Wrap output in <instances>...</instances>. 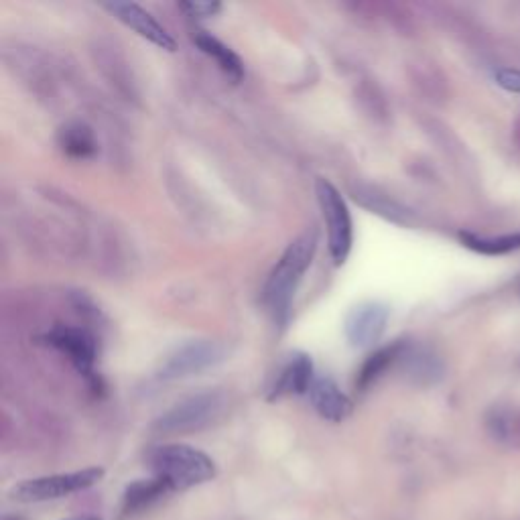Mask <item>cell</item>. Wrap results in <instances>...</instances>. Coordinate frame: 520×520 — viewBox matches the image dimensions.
I'll return each instance as SVG.
<instances>
[{
	"mask_svg": "<svg viewBox=\"0 0 520 520\" xmlns=\"http://www.w3.org/2000/svg\"><path fill=\"white\" fill-rule=\"evenodd\" d=\"M460 238H462L464 246H468L470 250H476V252L488 254V256H500V254L520 250V232L496 236V238H484V236H476L470 232H462Z\"/></svg>",
	"mask_w": 520,
	"mask_h": 520,
	"instance_id": "2e32d148",
	"label": "cell"
},
{
	"mask_svg": "<svg viewBox=\"0 0 520 520\" xmlns=\"http://www.w3.org/2000/svg\"><path fill=\"white\" fill-rule=\"evenodd\" d=\"M315 195L325 222V230H328L330 254L334 263L340 267L348 260L354 242V224L348 204L338 187L323 177L315 181Z\"/></svg>",
	"mask_w": 520,
	"mask_h": 520,
	"instance_id": "3957f363",
	"label": "cell"
},
{
	"mask_svg": "<svg viewBox=\"0 0 520 520\" xmlns=\"http://www.w3.org/2000/svg\"><path fill=\"white\" fill-rule=\"evenodd\" d=\"M147 462L155 476L165 480L173 492L206 484L216 476V464L210 455L181 443L153 447Z\"/></svg>",
	"mask_w": 520,
	"mask_h": 520,
	"instance_id": "7a4b0ae2",
	"label": "cell"
},
{
	"mask_svg": "<svg viewBox=\"0 0 520 520\" xmlns=\"http://www.w3.org/2000/svg\"><path fill=\"white\" fill-rule=\"evenodd\" d=\"M313 380H315V376H313L311 358L305 354H295L281 370L269 399L275 401V399H283L289 395H305V393H309Z\"/></svg>",
	"mask_w": 520,
	"mask_h": 520,
	"instance_id": "8fae6325",
	"label": "cell"
},
{
	"mask_svg": "<svg viewBox=\"0 0 520 520\" xmlns=\"http://www.w3.org/2000/svg\"><path fill=\"white\" fill-rule=\"evenodd\" d=\"M494 80L500 88H504L506 92H514L520 94V70H510V68H502L494 74Z\"/></svg>",
	"mask_w": 520,
	"mask_h": 520,
	"instance_id": "ac0fdd59",
	"label": "cell"
},
{
	"mask_svg": "<svg viewBox=\"0 0 520 520\" xmlns=\"http://www.w3.org/2000/svg\"><path fill=\"white\" fill-rule=\"evenodd\" d=\"M405 352V344L403 342H395L390 346H384L380 350H376L372 356H368V360L362 364L360 372H358V378H356V386L360 390H366L370 388L390 366H393V362L397 358H401Z\"/></svg>",
	"mask_w": 520,
	"mask_h": 520,
	"instance_id": "9a60e30c",
	"label": "cell"
},
{
	"mask_svg": "<svg viewBox=\"0 0 520 520\" xmlns=\"http://www.w3.org/2000/svg\"><path fill=\"white\" fill-rule=\"evenodd\" d=\"M179 9L191 19H208V17H216L222 11V5L220 3H195V0H189V3H181Z\"/></svg>",
	"mask_w": 520,
	"mask_h": 520,
	"instance_id": "e0dca14e",
	"label": "cell"
},
{
	"mask_svg": "<svg viewBox=\"0 0 520 520\" xmlns=\"http://www.w3.org/2000/svg\"><path fill=\"white\" fill-rule=\"evenodd\" d=\"M41 340L51 348L59 350L76 366L80 374H84L88 380H94L96 342L86 330L70 328V325H55V328L47 332Z\"/></svg>",
	"mask_w": 520,
	"mask_h": 520,
	"instance_id": "52a82bcc",
	"label": "cell"
},
{
	"mask_svg": "<svg viewBox=\"0 0 520 520\" xmlns=\"http://www.w3.org/2000/svg\"><path fill=\"white\" fill-rule=\"evenodd\" d=\"M104 478L102 468H88L80 472H70V474H57V476H45V478H35L19 484L11 494L19 502H45V500H55L68 494L82 492L94 484H98Z\"/></svg>",
	"mask_w": 520,
	"mask_h": 520,
	"instance_id": "5b68a950",
	"label": "cell"
},
{
	"mask_svg": "<svg viewBox=\"0 0 520 520\" xmlns=\"http://www.w3.org/2000/svg\"><path fill=\"white\" fill-rule=\"evenodd\" d=\"M171 486L161 480V478H151V480H139V482H133L126 492H124V498H122V512L126 516H133V514H139L147 508H151L155 502H159L163 496L171 494Z\"/></svg>",
	"mask_w": 520,
	"mask_h": 520,
	"instance_id": "4fadbf2b",
	"label": "cell"
},
{
	"mask_svg": "<svg viewBox=\"0 0 520 520\" xmlns=\"http://www.w3.org/2000/svg\"><path fill=\"white\" fill-rule=\"evenodd\" d=\"M226 350L216 342H191L167 358L161 368L163 380H179L200 374L224 362Z\"/></svg>",
	"mask_w": 520,
	"mask_h": 520,
	"instance_id": "8992f818",
	"label": "cell"
},
{
	"mask_svg": "<svg viewBox=\"0 0 520 520\" xmlns=\"http://www.w3.org/2000/svg\"><path fill=\"white\" fill-rule=\"evenodd\" d=\"M78 520H100V518H96V516H90V518H78Z\"/></svg>",
	"mask_w": 520,
	"mask_h": 520,
	"instance_id": "ffe728a7",
	"label": "cell"
},
{
	"mask_svg": "<svg viewBox=\"0 0 520 520\" xmlns=\"http://www.w3.org/2000/svg\"><path fill=\"white\" fill-rule=\"evenodd\" d=\"M108 13H112L120 23H124L128 29H133L139 33L143 39L151 41L153 45L165 49V51H175L177 43L171 37V33L143 7L135 3H108L104 5Z\"/></svg>",
	"mask_w": 520,
	"mask_h": 520,
	"instance_id": "9c48e42d",
	"label": "cell"
},
{
	"mask_svg": "<svg viewBox=\"0 0 520 520\" xmlns=\"http://www.w3.org/2000/svg\"><path fill=\"white\" fill-rule=\"evenodd\" d=\"M388 307L378 301H368L354 307L346 317V338L354 348L374 346L388 323Z\"/></svg>",
	"mask_w": 520,
	"mask_h": 520,
	"instance_id": "ba28073f",
	"label": "cell"
},
{
	"mask_svg": "<svg viewBox=\"0 0 520 520\" xmlns=\"http://www.w3.org/2000/svg\"><path fill=\"white\" fill-rule=\"evenodd\" d=\"M193 43L200 47L202 53H206L210 59L216 61V65L222 70L224 76H228V80H232L234 84H240L244 80L242 59L228 45H224L220 39H216L214 35H210L206 31H195Z\"/></svg>",
	"mask_w": 520,
	"mask_h": 520,
	"instance_id": "7c38bea8",
	"label": "cell"
},
{
	"mask_svg": "<svg viewBox=\"0 0 520 520\" xmlns=\"http://www.w3.org/2000/svg\"><path fill=\"white\" fill-rule=\"evenodd\" d=\"M307 395L317 415L323 417L325 421L342 423L354 411L350 397L328 376H315Z\"/></svg>",
	"mask_w": 520,
	"mask_h": 520,
	"instance_id": "30bf717a",
	"label": "cell"
},
{
	"mask_svg": "<svg viewBox=\"0 0 520 520\" xmlns=\"http://www.w3.org/2000/svg\"><path fill=\"white\" fill-rule=\"evenodd\" d=\"M5 520H25V518H21V516H5Z\"/></svg>",
	"mask_w": 520,
	"mask_h": 520,
	"instance_id": "d6986e66",
	"label": "cell"
},
{
	"mask_svg": "<svg viewBox=\"0 0 520 520\" xmlns=\"http://www.w3.org/2000/svg\"><path fill=\"white\" fill-rule=\"evenodd\" d=\"M57 143L61 151L72 159H90L98 151L92 128L84 122H68L59 128Z\"/></svg>",
	"mask_w": 520,
	"mask_h": 520,
	"instance_id": "5bb4252c",
	"label": "cell"
},
{
	"mask_svg": "<svg viewBox=\"0 0 520 520\" xmlns=\"http://www.w3.org/2000/svg\"><path fill=\"white\" fill-rule=\"evenodd\" d=\"M226 407L228 401L222 393L195 395L167 411L155 423V431L163 435H183L208 429L224 415Z\"/></svg>",
	"mask_w": 520,
	"mask_h": 520,
	"instance_id": "277c9868",
	"label": "cell"
},
{
	"mask_svg": "<svg viewBox=\"0 0 520 520\" xmlns=\"http://www.w3.org/2000/svg\"><path fill=\"white\" fill-rule=\"evenodd\" d=\"M315 250H317V232L311 228L305 230L301 236H297L287 246L283 256L277 260V265L271 271L263 289V303L271 313V317L275 319V323L279 325L287 323L297 287L313 263Z\"/></svg>",
	"mask_w": 520,
	"mask_h": 520,
	"instance_id": "6da1fadb",
	"label": "cell"
}]
</instances>
